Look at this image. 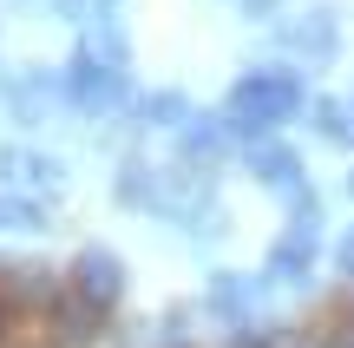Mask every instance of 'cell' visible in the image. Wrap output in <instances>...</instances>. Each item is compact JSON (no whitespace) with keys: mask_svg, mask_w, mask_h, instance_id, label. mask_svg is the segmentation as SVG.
Returning <instances> with one entry per match:
<instances>
[{"mask_svg":"<svg viewBox=\"0 0 354 348\" xmlns=\"http://www.w3.org/2000/svg\"><path fill=\"white\" fill-rule=\"evenodd\" d=\"M302 105V86L289 73H250L236 92H230V125L236 131H269Z\"/></svg>","mask_w":354,"mask_h":348,"instance_id":"6da1fadb","label":"cell"},{"mask_svg":"<svg viewBox=\"0 0 354 348\" xmlns=\"http://www.w3.org/2000/svg\"><path fill=\"white\" fill-rule=\"evenodd\" d=\"M73 296H86L99 315L118 309V296H125V263H118V250H105V244L79 250L73 257Z\"/></svg>","mask_w":354,"mask_h":348,"instance_id":"7a4b0ae2","label":"cell"},{"mask_svg":"<svg viewBox=\"0 0 354 348\" xmlns=\"http://www.w3.org/2000/svg\"><path fill=\"white\" fill-rule=\"evenodd\" d=\"M66 92H73V105H86V112H105V105H118V66L99 59V53H79L73 73H66Z\"/></svg>","mask_w":354,"mask_h":348,"instance_id":"3957f363","label":"cell"},{"mask_svg":"<svg viewBox=\"0 0 354 348\" xmlns=\"http://www.w3.org/2000/svg\"><path fill=\"white\" fill-rule=\"evenodd\" d=\"M250 171H256L263 184H276V191H295V184H302V158H295V152H282V145H256Z\"/></svg>","mask_w":354,"mask_h":348,"instance_id":"277c9868","label":"cell"},{"mask_svg":"<svg viewBox=\"0 0 354 348\" xmlns=\"http://www.w3.org/2000/svg\"><path fill=\"white\" fill-rule=\"evenodd\" d=\"M59 158H39V152H20L13 158V184H33V191H59Z\"/></svg>","mask_w":354,"mask_h":348,"instance_id":"5b68a950","label":"cell"},{"mask_svg":"<svg viewBox=\"0 0 354 348\" xmlns=\"http://www.w3.org/2000/svg\"><path fill=\"white\" fill-rule=\"evenodd\" d=\"M315 125H322V138H335V145H342V138H354L348 105H335V99H322V105H315Z\"/></svg>","mask_w":354,"mask_h":348,"instance_id":"8992f818","label":"cell"},{"mask_svg":"<svg viewBox=\"0 0 354 348\" xmlns=\"http://www.w3.org/2000/svg\"><path fill=\"white\" fill-rule=\"evenodd\" d=\"M295 46H315V53H328V46H335V20H328V13H308V20L295 26Z\"/></svg>","mask_w":354,"mask_h":348,"instance_id":"52a82bcc","label":"cell"},{"mask_svg":"<svg viewBox=\"0 0 354 348\" xmlns=\"http://www.w3.org/2000/svg\"><path fill=\"white\" fill-rule=\"evenodd\" d=\"M335 263H342V270H348V276H354V230H348V237H342V250H335Z\"/></svg>","mask_w":354,"mask_h":348,"instance_id":"ba28073f","label":"cell"},{"mask_svg":"<svg viewBox=\"0 0 354 348\" xmlns=\"http://www.w3.org/2000/svg\"><path fill=\"white\" fill-rule=\"evenodd\" d=\"M269 7H276V0H243V13H269Z\"/></svg>","mask_w":354,"mask_h":348,"instance_id":"9c48e42d","label":"cell"},{"mask_svg":"<svg viewBox=\"0 0 354 348\" xmlns=\"http://www.w3.org/2000/svg\"><path fill=\"white\" fill-rule=\"evenodd\" d=\"M348 191H354V178H348Z\"/></svg>","mask_w":354,"mask_h":348,"instance_id":"30bf717a","label":"cell"}]
</instances>
